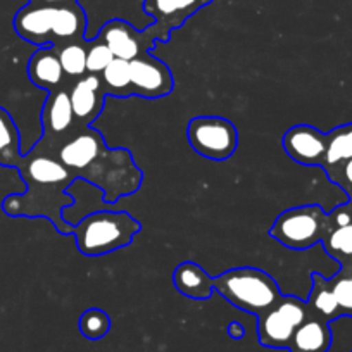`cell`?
<instances>
[{
  "mask_svg": "<svg viewBox=\"0 0 352 352\" xmlns=\"http://www.w3.org/2000/svg\"><path fill=\"white\" fill-rule=\"evenodd\" d=\"M57 157L78 180H85L99 188L109 204L135 194L140 188L144 175L133 162L126 148H109L102 135L92 126H76L56 151Z\"/></svg>",
  "mask_w": 352,
  "mask_h": 352,
  "instance_id": "1",
  "label": "cell"
},
{
  "mask_svg": "<svg viewBox=\"0 0 352 352\" xmlns=\"http://www.w3.org/2000/svg\"><path fill=\"white\" fill-rule=\"evenodd\" d=\"M21 178L26 182L28 192L23 195H8L2 209L9 216H28L47 218L56 225L63 235H73L74 225L64 219V208L74 204L67 194L71 185L78 180L73 169L67 168L56 152L47 151L40 144L23 157Z\"/></svg>",
  "mask_w": 352,
  "mask_h": 352,
  "instance_id": "2",
  "label": "cell"
},
{
  "mask_svg": "<svg viewBox=\"0 0 352 352\" xmlns=\"http://www.w3.org/2000/svg\"><path fill=\"white\" fill-rule=\"evenodd\" d=\"M140 230V223L128 212L97 211L74 225L73 236L83 256L96 257L128 247Z\"/></svg>",
  "mask_w": 352,
  "mask_h": 352,
  "instance_id": "3",
  "label": "cell"
},
{
  "mask_svg": "<svg viewBox=\"0 0 352 352\" xmlns=\"http://www.w3.org/2000/svg\"><path fill=\"white\" fill-rule=\"evenodd\" d=\"M214 292L226 302L245 313L259 316L282 297L280 287L273 276L259 268H233L212 278Z\"/></svg>",
  "mask_w": 352,
  "mask_h": 352,
  "instance_id": "4",
  "label": "cell"
},
{
  "mask_svg": "<svg viewBox=\"0 0 352 352\" xmlns=\"http://www.w3.org/2000/svg\"><path fill=\"white\" fill-rule=\"evenodd\" d=\"M328 214L316 204L283 211L270 228V235L292 250L311 249L328 233Z\"/></svg>",
  "mask_w": 352,
  "mask_h": 352,
  "instance_id": "5",
  "label": "cell"
},
{
  "mask_svg": "<svg viewBox=\"0 0 352 352\" xmlns=\"http://www.w3.org/2000/svg\"><path fill=\"white\" fill-rule=\"evenodd\" d=\"M309 316L306 300L296 296H282L276 304L257 318L259 344L270 349H290L294 333Z\"/></svg>",
  "mask_w": 352,
  "mask_h": 352,
  "instance_id": "6",
  "label": "cell"
},
{
  "mask_svg": "<svg viewBox=\"0 0 352 352\" xmlns=\"http://www.w3.org/2000/svg\"><path fill=\"white\" fill-rule=\"evenodd\" d=\"M187 138L199 155L211 161H225L239 147L235 124L221 116H197L187 124Z\"/></svg>",
  "mask_w": 352,
  "mask_h": 352,
  "instance_id": "7",
  "label": "cell"
},
{
  "mask_svg": "<svg viewBox=\"0 0 352 352\" xmlns=\"http://www.w3.org/2000/svg\"><path fill=\"white\" fill-rule=\"evenodd\" d=\"M100 42L106 43L113 56L116 59L133 60L142 54H147L148 50L157 45V40L154 38L152 32L148 28L135 30L124 19H111L100 28L99 35L96 36Z\"/></svg>",
  "mask_w": 352,
  "mask_h": 352,
  "instance_id": "8",
  "label": "cell"
},
{
  "mask_svg": "<svg viewBox=\"0 0 352 352\" xmlns=\"http://www.w3.org/2000/svg\"><path fill=\"white\" fill-rule=\"evenodd\" d=\"M130 71L133 96L144 99H162L173 92L175 80L171 69L164 60L157 59L151 52L130 60Z\"/></svg>",
  "mask_w": 352,
  "mask_h": 352,
  "instance_id": "9",
  "label": "cell"
},
{
  "mask_svg": "<svg viewBox=\"0 0 352 352\" xmlns=\"http://www.w3.org/2000/svg\"><path fill=\"white\" fill-rule=\"evenodd\" d=\"M74 114L69 92L57 88L49 94L42 109L43 138L38 142L47 151L56 152L74 130Z\"/></svg>",
  "mask_w": 352,
  "mask_h": 352,
  "instance_id": "10",
  "label": "cell"
},
{
  "mask_svg": "<svg viewBox=\"0 0 352 352\" xmlns=\"http://www.w3.org/2000/svg\"><path fill=\"white\" fill-rule=\"evenodd\" d=\"M202 8L201 0H144V12L154 18L148 30L157 43L169 42L173 30L182 28Z\"/></svg>",
  "mask_w": 352,
  "mask_h": 352,
  "instance_id": "11",
  "label": "cell"
},
{
  "mask_svg": "<svg viewBox=\"0 0 352 352\" xmlns=\"http://www.w3.org/2000/svg\"><path fill=\"white\" fill-rule=\"evenodd\" d=\"M282 145L297 164L321 166L327 154V133L309 124H296L285 131Z\"/></svg>",
  "mask_w": 352,
  "mask_h": 352,
  "instance_id": "12",
  "label": "cell"
},
{
  "mask_svg": "<svg viewBox=\"0 0 352 352\" xmlns=\"http://www.w3.org/2000/svg\"><path fill=\"white\" fill-rule=\"evenodd\" d=\"M106 97V90L99 74H87L78 80L69 92L76 126H90L102 113Z\"/></svg>",
  "mask_w": 352,
  "mask_h": 352,
  "instance_id": "13",
  "label": "cell"
},
{
  "mask_svg": "<svg viewBox=\"0 0 352 352\" xmlns=\"http://www.w3.org/2000/svg\"><path fill=\"white\" fill-rule=\"evenodd\" d=\"M57 6H35L28 4L19 9L14 16L16 33L25 42L36 47L52 45V30L56 19Z\"/></svg>",
  "mask_w": 352,
  "mask_h": 352,
  "instance_id": "14",
  "label": "cell"
},
{
  "mask_svg": "<svg viewBox=\"0 0 352 352\" xmlns=\"http://www.w3.org/2000/svg\"><path fill=\"white\" fill-rule=\"evenodd\" d=\"M28 78L35 87L54 92L63 85L64 69L56 45L38 47L28 60Z\"/></svg>",
  "mask_w": 352,
  "mask_h": 352,
  "instance_id": "15",
  "label": "cell"
},
{
  "mask_svg": "<svg viewBox=\"0 0 352 352\" xmlns=\"http://www.w3.org/2000/svg\"><path fill=\"white\" fill-rule=\"evenodd\" d=\"M173 285L182 296L195 300H206L214 292L212 276L202 268L201 264L185 261L178 264L173 272Z\"/></svg>",
  "mask_w": 352,
  "mask_h": 352,
  "instance_id": "16",
  "label": "cell"
},
{
  "mask_svg": "<svg viewBox=\"0 0 352 352\" xmlns=\"http://www.w3.org/2000/svg\"><path fill=\"white\" fill-rule=\"evenodd\" d=\"M87 33V12L80 4L57 6L52 30V45L81 42Z\"/></svg>",
  "mask_w": 352,
  "mask_h": 352,
  "instance_id": "17",
  "label": "cell"
},
{
  "mask_svg": "<svg viewBox=\"0 0 352 352\" xmlns=\"http://www.w3.org/2000/svg\"><path fill=\"white\" fill-rule=\"evenodd\" d=\"M331 347L330 323L309 313L307 320L296 330L290 351L296 352H328Z\"/></svg>",
  "mask_w": 352,
  "mask_h": 352,
  "instance_id": "18",
  "label": "cell"
},
{
  "mask_svg": "<svg viewBox=\"0 0 352 352\" xmlns=\"http://www.w3.org/2000/svg\"><path fill=\"white\" fill-rule=\"evenodd\" d=\"M311 282H313V287H311V292L306 300L309 313L313 316L328 321V323L338 320L342 316V311L338 307L337 299H335L330 280L321 276L320 273H311Z\"/></svg>",
  "mask_w": 352,
  "mask_h": 352,
  "instance_id": "19",
  "label": "cell"
},
{
  "mask_svg": "<svg viewBox=\"0 0 352 352\" xmlns=\"http://www.w3.org/2000/svg\"><path fill=\"white\" fill-rule=\"evenodd\" d=\"M21 137L11 114L0 107V166L19 169L23 164Z\"/></svg>",
  "mask_w": 352,
  "mask_h": 352,
  "instance_id": "20",
  "label": "cell"
},
{
  "mask_svg": "<svg viewBox=\"0 0 352 352\" xmlns=\"http://www.w3.org/2000/svg\"><path fill=\"white\" fill-rule=\"evenodd\" d=\"M100 80H102L106 96L123 97V99L133 96V88H131V71L128 60L116 59V57H114L113 63H111L109 66L104 69V73L100 74Z\"/></svg>",
  "mask_w": 352,
  "mask_h": 352,
  "instance_id": "21",
  "label": "cell"
},
{
  "mask_svg": "<svg viewBox=\"0 0 352 352\" xmlns=\"http://www.w3.org/2000/svg\"><path fill=\"white\" fill-rule=\"evenodd\" d=\"M352 159V123L342 124L327 133V154L321 168Z\"/></svg>",
  "mask_w": 352,
  "mask_h": 352,
  "instance_id": "22",
  "label": "cell"
},
{
  "mask_svg": "<svg viewBox=\"0 0 352 352\" xmlns=\"http://www.w3.org/2000/svg\"><path fill=\"white\" fill-rule=\"evenodd\" d=\"M323 247L335 261L347 266L352 263V225L338 226V228H331L330 232L324 235Z\"/></svg>",
  "mask_w": 352,
  "mask_h": 352,
  "instance_id": "23",
  "label": "cell"
},
{
  "mask_svg": "<svg viewBox=\"0 0 352 352\" xmlns=\"http://www.w3.org/2000/svg\"><path fill=\"white\" fill-rule=\"evenodd\" d=\"M60 66L64 74L71 78H83L87 73V42H67L57 45Z\"/></svg>",
  "mask_w": 352,
  "mask_h": 352,
  "instance_id": "24",
  "label": "cell"
},
{
  "mask_svg": "<svg viewBox=\"0 0 352 352\" xmlns=\"http://www.w3.org/2000/svg\"><path fill=\"white\" fill-rule=\"evenodd\" d=\"M78 328L88 340H100L109 333L111 318L106 311L99 309V307H90L80 316Z\"/></svg>",
  "mask_w": 352,
  "mask_h": 352,
  "instance_id": "25",
  "label": "cell"
},
{
  "mask_svg": "<svg viewBox=\"0 0 352 352\" xmlns=\"http://www.w3.org/2000/svg\"><path fill=\"white\" fill-rule=\"evenodd\" d=\"M330 282L342 316H352V270L342 268L338 275L333 276Z\"/></svg>",
  "mask_w": 352,
  "mask_h": 352,
  "instance_id": "26",
  "label": "cell"
},
{
  "mask_svg": "<svg viewBox=\"0 0 352 352\" xmlns=\"http://www.w3.org/2000/svg\"><path fill=\"white\" fill-rule=\"evenodd\" d=\"M114 56L109 47L99 38L87 43V73L88 74H102L104 69L113 63Z\"/></svg>",
  "mask_w": 352,
  "mask_h": 352,
  "instance_id": "27",
  "label": "cell"
},
{
  "mask_svg": "<svg viewBox=\"0 0 352 352\" xmlns=\"http://www.w3.org/2000/svg\"><path fill=\"white\" fill-rule=\"evenodd\" d=\"M323 169L327 173L328 180L338 185L349 195V199H352V159H347V161L338 162L335 166H328V168Z\"/></svg>",
  "mask_w": 352,
  "mask_h": 352,
  "instance_id": "28",
  "label": "cell"
},
{
  "mask_svg": "<svg viewBox=\"0 0 352 352\" xmlns=\"http://www.w3.org/2000/svg\"><path fill=\"white\" fill-rule=\"evenodd\" d=\"M345 225H352V199H349L347 204L338 206L333 211L328 212V228L331 230Z\"/></svg>",
  "mask_w": 352,
  "mask_h": 352,
  "instance_id": "29",
  "label": "cell"
},
{
  "mask_svg": "<svg viewBox=\"0 0 352 352\" xmlns=\"http://www.w3.org/2000/svg\"><path fill=\"white\" fill-rule=\"evenodd\" d=\"M226 333H228V337H232L233 340H240V338H243V335H245V328H243L242 323H239V321H232V323L226 327Z\"/></svg>",
  "mask_w": 352,
  "mask_h": 352,
  "instance_id": "30",
  "label": "cell"
},
{
  "mask_svg": "<svg viewBox=\"0 0 352 352\" xmlns=\"http://www.w3.org/2000/svg\"><path fill=\"white\" fill-rule=\"evenodd\" d=\"M28 2L35 6H67L76 4L78 0H28Z\"/></svg>",
  "mask_w": 352,
  "mask_h": 352,
  "instance_id": "31",
  "label": "cell"
},
{
  "mask_svg": "<svg viewBox=\"0 0 352 352\" xmlns=\"http://www.w3.org/2000/svg\"><path fill=\"white\" fill-rule=\"evenodd\" d=\"M201 2H202V6H208V4H211L212 0H201Z\"/></svg>",
  "mask_w": 352,
  "mask_h": 352,
  "instance_id": "32",
  "label": "cell"
},
{
  "mask_svg": "<svg viewBox=\"0 0 352 352\" xmlns=\"http://www.w3.org/2000/svg\"><path fill=\"white\" fill-rule=\"evenodd\" d=\"M290 352H296V351H290Z\"/></svg>",
  "mask_w": 352,
  "mask_h": 352,
  "instance_id": "33",
  "label": "cell"
},
{
  "mask_svg": "<svg viewBox=\"0 0 352 352\" xmlns=\"http://www.w3.org/2000/svg\"><path fill=\"white\" fill-rule=\"evenodd\" d=\"M351 352H352V351H351Z\"/></svg>",
  "mask_w": 352,
  "mask_h": 352,
  "instance_id": "34",
  "label": "cell"
}]
</instances>
